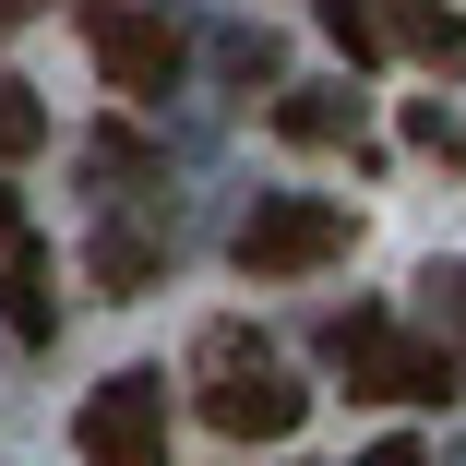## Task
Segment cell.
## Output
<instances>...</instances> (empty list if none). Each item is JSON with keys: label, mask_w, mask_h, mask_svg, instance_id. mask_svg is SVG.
<instances>
[{"label": "cell", "mask_w": 466, "mask_h": 466, "mask_svg": "<svg viewBox=\"0 0 466 466\" xmlns=\"http://www.w3.org/2000/svg\"><path fill=\"white\" fill-rule=\"evenodd\" d=\"M204 359L228 370V383L204 395V419L228 431V442H288L299 419H311V383H288L263 347H239V335H204Z\"/></svg>", "instance_id": "1"}, {"label": "cell", "mask_w": 466, "mask_h": 466, "mask_svg": "<svg viewBox=\"0 0 466 466\" xmlns=\"http://www.w3.org/2000/svg\"><path fill=\"white\" fill-rule=\"evenodd\" d=\"M323 347H335V370H347V395H419V407L454 395V347H407L383 311H347Z\"/></svg>", "instance_id": "2"}, {"label": "cell", "mask_w": 466, "mask_h": 466, "mask_svg": "<svg viewBox=\"0 0 466 466\" xmlns=\"http://www.w3.org/2000/svg\"><path fill=\"white\" fill-rule=\"evenodd\" d=\"M84 36H96V72L120 96H167L179 60H192V36H179L156 0H84Z\"/></svg>", "instance_id": "3"}, {"label": "cell", "mask_w": 466, "mask_h": 466, "mask_svg": "<svg viewBox=\"0 0 466 466\" xmlns=\"http://www.w3.org/2000/svg\"><path fill=\"white\" fill-rule=\"evenodd\" d=\"M335 251H347V204H323V192H275L239 228V275H311Z\"/></svg>", "instance_id": "4"}, {"label": "cell", "mask_w": 466, "mask_h": 466, "mask_svg": "<svg viewBox=\"0 0 466 466\" xmlns=\"http://www.w3.org/2000/svg\"><path fill=\"white\" fill-rule=\"evenodd\" d=\"M84 466H167V395H156V370H120V383L84 395Z\"/></svg>", "instance_id": "5"}, {"label": "cell", "mask_w": 466, "mask_h": 466, "mask_svg": "<svg viewBox=\"0 0 466 466\" xmlns=\"http://www.w3.org/2000/svg\"><path fill=\"white\" fill-rule=\"evenodd\" d=\"M0 323H13L25 347H48V251L13 239V263H0Z\"/></svg>", "instance_id": "6"}, {"label": "cell", "mask_w": 466, "mask_h": 466, "mask_svg": "<svg viewBox=\"0 0 466 466\" xmlns=\"http://www.w3.org/2000/svg\"><path fill=\"white\" fill-rule=\"evenodd\" d=\"M383 36H407V48L442 60V72H466V25L442 13V0H395V25H383Z\"/></svg>", "instance_id": "7"}, {"label": "cell", "mask_w": 466, "mask_h": 466, "mask_svg": "<svg viewBox=\"0 0 466 466\" xmlns=\"http://www.w3.org/2000/svg\"><path fill=\"white\" fill-rule=\"evenodd\" d=\"M84 275H96V288H108V299H132V288H144V275H156V239H132V228H108L96 251H84Z\"/></svg>", "instance_id": "8"}, {"label": "cell", "mask_w": 466, "mask_h": 466, "mask_svg": "<svg viewBox=\"0 0 466 466\" xmlns=\"http://www.w3.org/2000/svg\"><path fill=\"white\" fill-rule=\"evenodd\" d=\"M48 144V108H36V84H13V72H0V167H13V156H36Z\"/></svg>", "instance_id": "9"}, {"label": "cell", "mask_w": 466, "mask_h": 466, "mask_svg": "<svg viewBox=\"0 0 466 466\" xmlns=\"http://www.w3.org/2000/svg\"><path fill=\"white\" fill-rule=\"evenodd\" d=\"M347 96H288V108H275V132H288V144H347Z\"/></svg>", "instance_id": "10"}, {"label": "cell", "mask_w": 466, "mask_h": 466, "mask_svg": "<svg viewBox=\"0 0 466 466\" xmlns=\"http://www.w3.org/2000/svg\"><path fill=\"white\" fill-rule=\"evenodd\" d=\"M359 466H431V454H419V442H370Z\"/></svg>", "instance_id": "11"}, {"label": "cell", "mask_w": 466, "mask_h": 466, "mask_svg": "<svg viewBox=\"0 0 466 466\" xmlns=\"http://www.w3.org/2000/svg\"><path fill=\"white\" fill-rule=\"evenodd\" d=\"M13 239H25V216H13V192H0V251H13Z\"/></svg>", "instance_id": "12"}]
</instances>
